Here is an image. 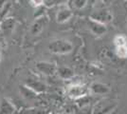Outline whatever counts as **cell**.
Masks as SVG:
<instances>
[{"label":"cell","instance_id":"1","mask_svg":"<svg viewBox=\"0 0 127 114\" xmlns=\"http://www.w3.org/2000/svg\"><path fill=\"white\" fill-rule=\"evenodd\" d=\"M72 48H73L72 44L63 39L53 41L49 44V50L53 53H57V54L68 53L72 50Z\"/></svg>","mask_w":127,"mask_h":114},{"label":"cell","instance_id":"2","mask_svg":"<svg viewBox=\"0 0 127 114\" xmlns=\"http://www.w3.org/2000/svg\"><path fill=\"white\" fill-rule=\"evenodd\" d=\"M92 20L96 21L100 24L102 23H106V22H109L111 20V14L109 13V11H99L95 12L94 14H92Z\"/></svg>","mask_w":127,"mask_h":114},{"label":"cell","instance_id":"3","mask_svg":"<svg viewBox=\"0 0 127 114\" xmlns=\"http://www.w3.org/2000/svg\"><path fill=\"white\" fill-rule=\"evenodd\" d=\"M47 23H48V18L47 17H42V18L37 19L33 23V25L32 27V34H38L40 32H42V30L47 25Z\"/></svg>","mask_w":127,"mask_h":114},{"label":"cell","instance_id":"4","mask_svg":"<svg viewBox=\"0 0 127 114\" xmlns=\"http://www.w3.org/2000/svg\"><path fill=\"white\" fill-rule=\"evenodd\" d=\"M112 102H100L98 106H96L95 109H94V114H105L108 111H110L112 109Z\"/></svg>","mask_w":127,"mask_h":114},{"label":"cell","instance_id":"5","mask_svg":"<svg viewBox=\"0 0 127 114\" xmlns=\"http://www.w3.org/2000/svg\"><path fill=\"white\" fill-rule=\"evenodd\" d=\"M72 15V12L71 11L67 9V8H62L60 11H58L57 13V21L59 23H64V22L67 21L69 18Z\"/></svg>","mask_w":127,"mask_h":114},{"label":"cell","instance_id":"6","mask_svg":"<svg viewBox=\"0 0 127 114\" xmlns=\"http://www.w3.org/2000/svg\"><path fill=\"white\" fill-rule=\"evenodd\" d=\"M85 93H86V88L84 86L75 85L69 88V94L72 97H81V96H84Z\"/></svg>","mask_w":127,"mask_h":114},{"label":"cell","instance_id":"7","mask_svg":"<svg viewBox=\"0 0 127 114\" xmlns=\"http://www.w3.org/2000/svg\"><path fill=\"white\" fill-rule=\"evenodd\" d=\"M90 30L92 31V33L98 34V35H101L102 33L105 32V27H103V25H101L100 23L96 21H90Z\"/></svg>","mask_w":127,"mask_h":114},{"label":"cell","instance_id":"8","mask_svg":"<svg viewBox=\"0 0 127 114\" xmlns=\"http://www.w3.org/2000/svg\"><path fill=\"white\" fill-rule=\"evenodd\" d=\"M37 68L43 73H46V74H52L55 71V67L52 64H48V63H39L37 65Z\"/></svg>","mask_w":127,"mask_h":114},{"label":"cell","instance_id":"9","mask_svg":"<svg viewBox=\"0 0 127 114\" xmlns=\"http://www.w3.org/2000/svg\"><path fill=\"white\" fill-rule=\"evenodd\" d=\"M91 89H92L93 93H95V94H103L108 91V87L100 83H95L94 85H92Z\"/></svg>","mask_w":127,"mask_h":114},{"label":"cell","instance_id":"10","mask_svg":"<svg viewBox=\"0 0 127 114\" xmlns=\"http://www.w3.org/2000/svg\"><path fill=\"white\" fill-rule=\"evenodd\" d=\"M13 108L8 101L4 100L0 106V114H12Z\"/></svg>","mask_w":127,"mask_h":114},{"label":"cell","instance_id":"11","mask_svg":"<svg viewBox=\"0 0 127 114\" xmlns=\"http://www.w3.org/2000/svg\"><path fill=\"white\" fill-rule=\"evenodd\" d=\"M59 74L62 76L63 78H70L71 76L73 75V72L72 71L68 69V68H65V67H64V68H61V69H59Z\"/></svg>","mask_w":127,"mask_h":114},{"label":"cell","instance_id":"12","mask_svg":"<svg viewBox=\"0 0 127 114\" xmlns=\"http://www.w3.org/2000/svg\"><path fill=\"white\" fill-rule=\"evenodd\" d=\"M114 43L117 46V48L118 47H122V46H126L125 45L126 44V38L123 35H117L115 39H114Z\"/></svg>","mask_w":127,"mask_h":114},{"label":"cell","instance_id":"13","mask_svg":"<svg viewBox=\"0 0 127 114\" xmlns=\"http://www.w3.org/2000/svg\"><path fill=\"white\" fill-rule=\"evenodd\" d=\"M117 55L121 58H126L127 57V47L126 46H122L117 48Z\"/></svg>","mask_w":127,"mask_h":114},{"label":"cell","instance_id":"14","mask_svg":"<svg viewBox=\"0 0 127 114\" xmlns=\"http://www.w3.org/2000/svg\"><path fill=\"white\" fill-rule=\"evenodd\" d=\"M79 4H74L75 7H79V8H81V7H84V6L85 5V3H86L85 1H77Z\"/></svg>","mask_w":127,"mask_h":114},{"label":"cell","instance_id":"15","mask_svg":"<svg viewBox=\"0 0 127 114\" xmlns=\"http://www.w3.org/2000/svg\"><path fill=\"white\" fill-rule=\"evenodd\" d=\"M0 59H1V54H0Z\"/></svg>","mask_w":127,"mask_h":114}]
</instances>
